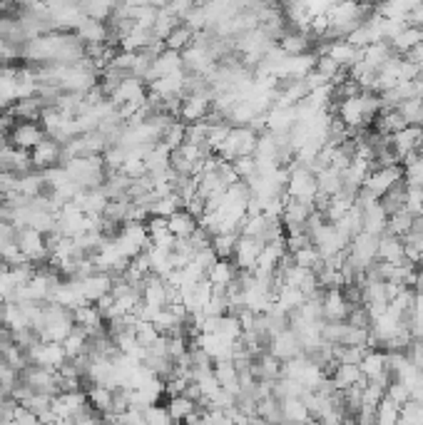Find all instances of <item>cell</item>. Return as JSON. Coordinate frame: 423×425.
<instances>
[{
    "label": "cell",
    "instance_id": "33",
    "mask_svg": "<svg viewBox=\"0 0 423 425\" xmlns=\"http://www.w3.org/2000/svg\"><path fill=\"white\" fill-rule=\"evenodd\" d=\"M216 333H219L221 338H226V341H239L241 333H244V328H241V323H239V316H236L234 311L221 313L219 331H216Z\"/></svg>",
    "mask_w": 423,
    "mask_h": 425
},
{
    "label": "cell",
    "instance_id": "37",
    "mask_svg": "<svg viewBox=\"0 0 423 425\" xmlns=\"http://www.w3.org/2000/svg\"><path fill=\"white\" fill-rule=\"evenodd\" d=\"M85 343H88V331L80 326H73V331L65 336L63 346H65V353H68V358H75L80 356V353L85 351Z\"/></svg>",
    "mask_w": 423,
    "mask_h": 425
},
{
    "label": "cell",
    "instance_id": "41",
    "mask_svg": "<svg viewBox=\"0 0 423 425\" xmlns=\"http://www.w3.org/2000/svg\"><path fill=\"white\" fill-rule=\"evenodd\" d=\"M18 383H20V371L13 366V363H8L3 356H0V386L10 393Z\"/></svg>",
    "mask_w": 423,
    "mask_h": 425
},
{
    "label": "cell",
    "instance_id": "12",
    "mask_svg": "<svg viewBox=\"0 0 423 425\" xmlns=\"http://www.w3.org/2000/svg\"><path fill=\"white\" fill-rule=\"evenodd\" d=\"M324 55H329L334 63H339L341 68L349 70L354 63H359L361 60V48H356V45H351L346 38H339V40H324Z\"/></svg>",
    "mask_w": 423,
    "mask_h": 425
},
{
    "label": "cell",
    "instance_id": "9",
    "mask_svg": "<svg viewBox=\"0 0 423 425\" xmlns=\"http://www.w3.org/2000/svg\"><path fill=\"white\" fill-rule=\"evenodd\" d=\"M269 353H271V356L279 358V361H289V358H294V356H299V353H304V348H301L299 336H296V333L291 331L289 326H286L284 331H279V333H274V336H271Z\"/></svg>",
    "mask_w": 423,
    "mask_h": 425
},
{
    "label": "cell",
    "instance_id": "15",
    "mask_svg": "<svg viewBox=\"0 0 423 425\" xmlns=\"http://www.w3.org/2000/svg\"><path fill=\"white\" fill-rule=\"evenodd\" d=\"M329 378H331V383H334L336 391H346V388L366 381L364 373H361V368H359V363H336V368L331 371Z\"/></svg>",
    "mask_w": 423,
    "mask_h": 425
},
{
    "label": "cell",
    "instance_id": "2",
    "mask_svg": "<svg viewBox=\"0 0 423 425\" xmlns=\"http://www.w3.org/2000/svg\"><path fill=\"white\" fill-rule=\"evenodd\" d=\"M284 191H286V196H291V199H301V201H309V204H316V196H319L316 172H311L309 167L291 164Z\"/></svg>",
    "mask_w": 423,
    "mask_h": 425
},
{
    "label": "cell",
    "instance_id": "42",
    "mask_svg": "<svg viewBox=\"0 0 423 425\" xmlns=\"http://www.w3.org/2000/svg\"><path fill=\"white\" fill-rule=\"evenodd\" d=\"M386 396L399 403V406H404L406 401H411V386H406L399 378H391V383L386 386Z\"/></svg>",
    "mask_w": 423,
    "mask_h": 425
},
{
    "label": "cell",
    "instance_id": "17",
    "mask_svg": "<svg viewBox=\"0 0 423 425\" xmlns=\"http://www.w3.org/2000/svg\"><path fill=\"white\" fill-rule=\"evenodd\" d=\"M83 281V293L88 301H98V298H103L105 293H110V288H113V276H110V271H95V274L85 276Z\"/></svg>",
    "mask_w": 423,
    "mask_h": 425
},
{
    "label": "cell",
    "instance_id": "18",
    "mask_svg": "<svg viewBox=\"0 0 423 425\" xmlns=\"http://www.w3.org/2000/svg\"><path fill=\"white\" fill-rule=\"evenodd\" d=\"M361 211H364V231L376 234V236L386 234V226H389V211L381 206L379 199L371 201V204L366 206V209H361Z\"/></svg>",
    "mask_w": 423,
    "mask_h": 425
},
{
    "label": "cell",
    "instance_id": "38",
    "mask_svg": "<svg viewBox=\"0 0 423 425\" xmlns=\"http://www.w3.org/2000/svg\"><path fill=\"white\" fill-rule=\"evenodd\" d=\"M236 236H239V234H234V231H221V234L212 236V249L216 251V256H219V259H231V254H234Z\"/></svg>",
    "mask_w": 423,
    "mask_h": 425
},
{
    "label": "cell",
    "instance_id": "45",
    "mask_svg": "<svg viewBox=\"0 0 423 425\" xmlns=\"http://www.w3.org/2000/svg\"><path fill=\"white\" fill-rule=\"evenodd\" d=\"M399 423H423V403L419 401H406L404 406H401V418Z\"/></svg>",
    "mask_w": 423,
    "mask_h": 425
},
{
    "label": "cell",
    "instance_id": "40",
    "mask_svg": "<svg viewBox=\"0 0 423 425\" xmlns=\"http://www.w3.org/2000/svg\"><path fill=\"white\" fill-rule=\"evenodd\" d=\"M184 135H187V125H184L182 120H174V122L164 130V135H162V140H160V142H164L169 149H177V147L184 142Z\"/></svg>",
    "mask_w": 423,
    "mask_h": 425
},
{
    "label": "cell",
    "instance_id": "14",
    "mask_svg": "<svg viewBox=\"0 0 423 425\" xmlns=\"http://www.w3.org/2000/svg\"><path fill=\"white\" fill-rule=\"evenodd\" d=\"M419 43H423V28H419V25H411V23H406L404 28H401L399 33L389 40L391 50H394L396 55H406Z\"/></svg>",
    "mask_w": 423,
    "mask_h": 425
},
{
    "label": "cell",
    "instance_id": "13",
    "mask_svg": "<svg viewBox=\"0 0 423 425\" xmlns=\"http://www.w3.org/2000/svg\"><path fill=\"white\" fill-rule=\"evenodd\" d=\"M314 209H316V204H309V201L286 196L284 211H281V221H284V226H304Z\"/></svg>",
    "mask_w": 423,
    "mask_h": 425
},
{
    "label": "cell",
    "instance_id": "22",
    "mask_svg": "<svg viewBox=\"0 0 423 425\" xmlns=\"http://www.w3.org/2000/svg\"><path fill=\"white\" fill-rule=\"evenodd\" d=\"M281 50L286 55H301V53H309L311 48V35L306 30H291V33H284L279 40H276Z\"/></svg>",
    "mask_w": 423,
    "mask_h": 425
},
{
    "label": "cell",
    "instance_id": "10",
    "mask_svg": "<svg viewBox=\"0 0 423 425\" xmlns=\"http://www.w3.org/2000/svg\"><path fill=\"white\" fill-rule=\"evenodd\" d=\"M73 321H75V326L85 328L88 336H95V333L105 331V318L93 301H85V303H80V306H75L73 308Z\"/></svg>",
    "mask_w": 423,
    "mask_h": 425
},
{
    "label": "cell",
    "instance_id": "1",
    "mask_svg": "<svg viewBox=\"0 0 423 425\" xmlns=\"http://www.w3.org/2000/svg\"><path fill=\"white\" fill-rule=\"evenodd\" d=\"M256 140H259V132L251 130L249 125H231L229 135H226V140L221 142L216 154L226 162L236 159V157H241V154H254Z\"/></svg>",
    "mask_w": 423,
    "mask_h": 425
},
{
    "label": "cell",
    "instance_id": "27",
    "mask_svg": "<svg viewBox=\"0 0 423 425\" xmlns=\"http://www.w3.org/2000/svg\"><path fill=\"white\" fill-rule=\"evenodd\" d=\"M391 55H394V50H391L389 40H379V43H371V45H366V48H361V60L369 63L371 68H376V70H379Z\"/></svg>",
    "mask_w": 423,
    "mask_h": 425
},
{
    "label": "cell",
    "instance_id": "8",
    "mask_svg": "<svg viewBox=\"0 0 423 425\" xmlns=\"http://www.w3.org/2000/svg\"><path fill=\"white\" fill-rule=\"evenodd\" d=\"M30 159H33L35 169H48L53 164H63V145L53 137H45L30 149Z\"/></svg>",
    "mask_w": 423,
    "mask_h": 425
},
{
    "label": "cell",
    "instance_id": "21",
    "mask_svg": "<svg viewBox=\"0 0 423 425\" xmlns=\"http://www.w3.org/2000/svg\"><path fill=\"white\" fill-rule=\"evenodd\" d=\"M75 33L80 35L83 43H110V28H108V23H103V20L85 18L83 23L78 25Z\"/></svg>",
    "mask_w": 423,
    "mask_h": 425
},
{
    "label": "cell",
    "instance_id": "3",
    "mask_svg": "<svg viewBox=\"0 0 423 425\" xmlns=\"http://www.w3.org/2000/svg\"><path fill=\"white\" fill-rule=\"evenodd\" d=\"M346 259H349L356 269L366 271L379 259V236L361 229L356 236H351L349 246H346Z\"/></svg>",
    "mask_w": 423,
    "mask_h": 425
},
{
    "label": "cell",
    "instance_id": "6",
    "mask_svg": "<svg viewBox=\"0 0 423 425\" xmlns=\"http://www.w3.org/2000/svg\"><path fill=\"white\" fill-rule=\"evenodd\" d=\"M10 137V145L18 147V149H33L38 142H43L48 137V132L43 130V125L40 122H30V120H18V122L10 127L8 132Z\"/></svg>",
    "mask_w": 423,
    "mask_h": 425
},
{
    "label": "cell",
    "instance_id": "19",
    "mask_svg": "<svg viewBox=\"0 0 423 425\" xmlns=\"http://www.w3.org/2000/svg\"><path fill=\"white\" fill-rule=\"evenodd\" d=\"M379 259L381 261H389V264H399V261L406 259V244L401 236L394 234H381L379 236Z\"/></svg>",
    "mask_w": 423,
    "mask_h": 425
},
{
    "label": "cell",
    "instance_id": "48",
    "mask_svg": "<svg viewBox=\"0 0 423 425\" xmlns=\"http://www.w3.org/2000/svg\"><path fill=\"white\" fill-rule=\"evenodd\" d=\"M409 23H411V25H419V28H423V0H421V3L416 5V8L409 13Z\"/></svg>",
    "mask_w": 423,
    "mask_h": 425
},
{
    "label": "cell",
    "instance_id": "11",
    "mask_svg": "<svg viewBox=\"0 0 423 425\" xmlns=\"http://www.w3.org/2000/svg\"><path fill=\"white\" fill-rule=\"evenodd\" d=\"M421 145V125H406L404 130L389 135V147L399 154V159L404 162L406 154L416 152Z\"/></svg>",
    "mask_w": 423,
    "mask_h": 425
},
{
    "label": "cell",
    "instance_id": "26",
    "mask_svg": "<svg viewBox=\"0 0 423 425\" xmlns=\"http://www.w3.org/2000/svg\"><path fill=\"white\" fill-rule=\"evenodd\" d=\"M404 182L406 187H423V154L419 149L404 157Z\"/></svg>",
    "mask_w": 423,
    "mask_h": 425
},
{
    "label": "cell",
    "instance_id": "5",
    "mask_svg": "<svg viewBox=\"0 0 423 425\" xmlns=\"http://www.w3.org/2000/svg\"><path fill=\"white\" fill-rule=\"evenodd\" d=\"M261 246H264V241H261L259 236H246V234L236 236L234 254H231V261L236 264V269L254 271L256 261H259V254H261Z\"/></svg>",
    "mask_w": 423,
    "mask_h": 425
},
{
    "label": "cell",
    "instance_id": "16",
    "mask_svg": "<svg viewBox=\"0 0 423 425\" xmlns=\"http://www.w3.org/2000/svg\"><path fill=\"white\" fill-rule=\"evenodd\" d=\"M214 376H216V381H219V386L224 388V391L234 393V396H239V393H241L239 368H236V363L231 361V358H224V361H214Z\"/></svg>",
    "mask_w": 423,
    "mask_h": 425
},
{
    "label": "cell",
    "instance_id": "36",
    "mask_svg": "<svg viewBox=\"0 0 423 425\" xmlns=\"http://www.w3.org/2000/svg\"><path fill=\"white\" fill-rule=\"evenodd\" d=\"M411 226H414V216H411L406 209H401V211H394V214H389V226H386V231L404 239V236L411 231Z\"/></svg>",
    "mask_w": 423,
    "mask_h": 425
},
{
    "label": "cell",
    "instance_id": "24",
    "mask_svg": "<svg viewBox=\"0 0 423 425\" xmlns=\"http://www.w3.org/2000/svg\"><path fill=\"white\" fill-rule=\"evenodd\" d=\"M113 391L115 388L103 386V383H90V386L85 388V393H88V403L98 413L113 411Z\"/></svg>",
    "mask_w": 423,
    "mask_h": 425
},
{
    "label": "cell",
    "instance_id": "7",
    "mask_svg": "<svg viewBox=\"0 0 423 425\" xmlns=\"http://www.w3.org/2000/svg\"><path fill=\"white\" fill-rule=\"evenodd\" d=\"M349 308L351 303L346 301L344 288L341 286L324 288V291H321V313H324V321H346Z\"/></svg>",
    "mask_w": 423,
    "mask_h": 425
},
{
    "label": "cell",
    "instance_id": "23",
    "mask_svg": "<svg viewBox=\"0 0 423 425\" xmlns=\"http://www.w3.org/2000/svg\"><path fill=\"white\" fill-rule=\"evenodd\" d=\"M359 368H361V373H364L366 381L379 378L381 373L389 371V366H386V353L379 351V348H369V351L364 353V358L359 361Z\"/></svg>",
    "mask_w": 423,
    "mask_h": 425
},
{
    "label": "cell",
    "instance_id": "47",
    "mask_svg": "<svg viewBox=\"0 0 423 425\" xmlns=\"http://www.w3.org/2000/svg\"><path fill=\"white\" fill-rule=\"evenodd\" d=\"M157 313H160L157 306H150V303H145V301H140L137 308H135V316H137L140 321H155Z\"/></svg>",
    "mask_w": 423,
    "mask_h": 425
},
{
    "label": "cell",
    "instance_id": "43",
    "mask_svg": "<svg viewBox=\"0 0 423 425\" xmlns=\"http://www.w3.org/2000/svg\"><path fill=\"white\" fill-rule=\"evenodd\" d=\"M145 413V423H152V425H169L172 423V416L167 413V408L160 406V403H152V406L142 408Z\"/></svg>",
    "mask_w": 423,
    "mask_h": 425
},
{
    "label": "cell",
    "instance_id": "46",
    "mask_svg": "<svg viewBox=\"0 0 423 425\" xmlns=\"http://www.w3.org/2000/svg\"><path fill=\"white\" fill-rule=\"evenodd\" d=\"M13 423L35 425V423H38V413H33L28 406H23V403H18V408H15V413H13Z\"/></svg>",
    "mask_w": 423,
    "mask_h": 425
},
{
    "label": "cell",
    "instance_id": "29",
    "mask_svg": "<svg viewBox=\"0 0 423 425\" xmlns=\"http://www.w3.org/2000/svg\"><path fill=\"white\" fill-rule=\"evenodd\" d=\"M192 43H194V30L189 28L187 23H179L177 28L164 38V48L174 50V53H182V50L189 48Z\"/></svg>",
    "mask_w": 423,
    "mask_h": 425
},
{
    "label": "cell",
    "instance_id": "34",
    "mask_svg": "<svg viewBox=\"0 0 423 425\" xmlns=\"http://www.w3.org/2000/svg\"><path fill=\"white\" fill-rule=\"evenodd\" d=\"M401 418V406L396 401H391L389 396H384L376 406V423L381 425H394Z\"/></svg>",
    "mask_w": 423,
    "mask_h": 425
},
{
    "label": "cell",
    "instance_id": "31",
    "mask_svg": "<svg viewBox=\"0 0 423 425\" xmlns=\"http://www.w3.org/2000/svg\"><path fill=\"white\" fill-rule=\"evenodd\" d=\"M281 421H311V413L301 398H284L281 401Z\"/></svg>",
    "mask_w": 423,
    "mask_h": 425
},
{
    "label": "cell",
    "instance_id": "39",
    "mask_svg": "<svg viewBox=\"0 0 423 425\" xmlns=\"http://www.w3.org/2000/svg\"><path fill=\"white\" fill-rule=\"evenodd\" d=\"M160 336H162V333H160V328L155 326L152 321H140V318L135 321V338H137L140 346L150 348Z\"/></svg>",
    "mask_w": 423,
    "mask_h": 425
},
{
    "label": "cell",
    "instance_id": "35",
    "mask_svg": "<svg viewBox=\"0 0 423 425\" xmlns=\"http://www.w3.org/2000/svg\"><path fill=\"white\" fill-rule=\"evenodd\" d=\"M182 23L179 18H174L172 13H169L167 8H162V10H157V18H155V25H152V35L157 40H164L169 33H172L177 25Z\"/></svg>",
    "mask_w": 423,
    "mask_h": 425
},
{
    "label": "cell",
    "instance_id": "28",
    "mask_svg": "<svg viewBox=\"0 0 423 425\" xmlns=\"http://www.w3.org/2000/svg\"><path fill=\"white\" fill-rule=\"evenodd\" d=\"M167 226L174 236H189L194 229H197V219L182 206V209H177L172 216H167Z\"/></svg>",
    "mask_w": 423,
    "mask_h": 425
},
{
    "label": "cell",
    "instance_id": "32",
    "mask_svg": "<svg viewBox=\"0 0 423 425\" xmlns=\"http://www.w3.org/2000/svg\"><path fill=\"white\" fill-rule=\"evenodd\" d=\"M291 261H294L296 266H304V269L316 271L321 264V254L314 244H306V246H301V249L291 251Z\"/></svg>",
    "mask_w": 423,
    "mask_h": 425
},
{
    "label": "cell",
    "instance_id": "20",
    "mask_svg": "<svg viewBox=\"0 0 423 425\" xmlns=\"http://www.w3.org/2000/svg\"><path fill=\"white\" fill-rule=\"evenodd\" d=\"M236 264L231 259H216L207 269V279L214 288H226L236 279Z\"/></svg>",
    "mask_w": 423,
    "mask_h": 425
},
{
    "label": "cell",
    "instance_id": "30",
    "mask_svg": "<svg viewBox=\"0 0 423 425\" xmlns=\"http://www.w3.org/2000/svg\"><path fill=\"white\" fill-rule=\"evenodd\" d=\"M184 206V201H182V196L177 194V191H172V194H164V196H157V199L152 201V206H150V214H155V216H172L177 209H182Z\"/></svg>",
    "mask_w": 423,
    "mask_h": 425
},
{
    "label": "cell",
    "instance_id": "25",
    "mask_svg": "<svg viewBox=\"0 0 423 425\" xmlns=\"http://www.w3.org/2000/svg\"><path fill=\"white\" fill-rule=\"evenodd\" d=\"M197 406H199V403L192 401L187 393L167 396V403H164V408H167V413L172 416V421H187V416L192 411H197Z\"/></svg>",
    "mask_w": 423,
    "mask_h": 425
},
{
    "label": "cell",
    "instance_id": "44",
    "mask_svg": "<svg viewBox=\"0 0 423 425\" xmlns=\"http://www.w3.org/2000/svg\"><path fill=\"white\" fill-rule=\"evenodd\" d=\"M231 164H234L236 174H239V179H251V177L256 174V159L254 154H241L236 157V159H231Z\"/></svg>",
    "mask_w": 423,
    "mask_h": 425
},
{
    "label": "cell",
    "instance_id": "4",
    "mask_svg": "<svg viewBox=\"0 0 423 425\" xmlns=\"http://www.w3.org/2000/svg\"><path fill=\"white\" fill-rule=\"evenodd\" d=\"M396 184H404V164H376L374 169L369 172L364 187L361 189L369 191L374 199H381L389 189H394Z\"/></svg>",
    "mask_w": 423,
    "mask_h": 425
}]
</instances>
